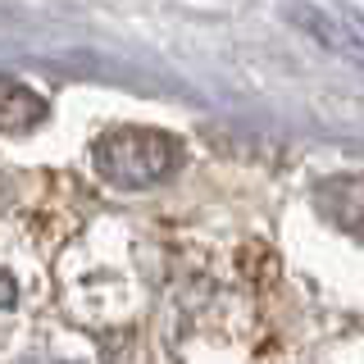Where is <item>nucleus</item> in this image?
<instances>
[{
    "mask_svg": "<svg viewBox=\"0 0 364 364\" xmlns=\"http://www.w3.org/2000/svg\"><path fill=\"white\" fill-rule=\"evenodd\" d=\"M46 119V100L32 87L14 82V77H0V132L5 136H23Z\"/></svg>",
    "mask_w": 364,
    "mask_h": 364,
    "instance_id": "obj_4",
    "label": "nucleus"
},
{
    "mask_svg": "<svg viewBox=\"0 0 364 364\" xmlns=\"http://www.w3.org/2000/svg\"><path fill=\"white\" fill-rule=\"evenodd\" d=\"M91 159H96V173L105 182L141 191V187H155V182H164L173 173L178 159H182V146L159 128H119V132L100 136Z\"/></svg>",
    "mask_w": 364,
    "mask_h": 364,
    "instance_id": "obj_1",
    "label": "nucleus"
},
{
    "mask_svg": "<svg viewBox=\"0 0 364 364\" xmlns=\"http://www.w3.org/2000/svg\"><path fill=\"white\" fill-rule=\"evenodd\" d=\"M314 205L323 210V219H333L341 232L364 237V178L346 173V178H328L314 187Z\"/></svg>",
    "mask_w": 364,
    "mask_h": 364,
    "instance_id": "obj_3",
    "label": "nucleus"
},
{
    "mask_svg": "<svg viewBox=\"0 0 364 364\" xmlns=\"http://www.w3.org/2000/svg\"><path fill=\"white\" fill-rule=\"evenodd\" d=\"M291 18L301 23V28L310 32L314 41H323L333 55H341V60H350L355 68H364V28H355V23H346L341 14L314 9V5H301V9H291Z\"/></svg>",
    "mask_w": 364,
    "mask_h": 364,
    "instance_id": "obj_2",
    "label": "nucleus"
}]
</instances>
